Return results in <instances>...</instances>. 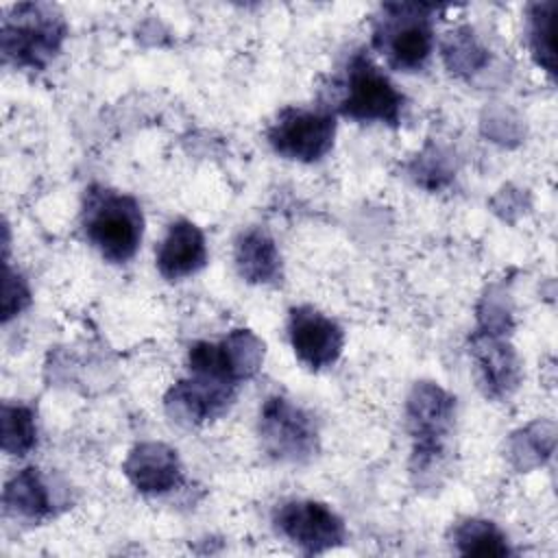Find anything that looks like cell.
Masks as SVG:
<instances>
[{"label":"cell","mask_w":558,"mask_h":558,"mask_svg":"<svg viewBox=\"0 0 558 558\" xmlns=\"http://www.w3.org/2000/svg\"><path fill=\"white\" fill-rule=\"evenodd\" d=\"M68 35L61 11L46 2L13 4L2 17V57L15 68L44 70Z\"/></svg>","instance_id":"1"},{"label":"cell","mask_w":558,"mask_h":558,"mask_svg":"<svg viewBox=\"0 0 558 558\" xmlns=\"http://www.w3.org/2000/svg\"><path fill=\"white\" fill-rule=\"evenodd\" d=\"M83 229L92 246L107 262H129L144 235L142 207L129 194L94 185L85 196Z\"/></svg>","instance_id":"2"},{"label":"cell","mask_w":558,"mask_h":558,"mask_svg":"<svg viewBox=\"0 0 558 558\" xmlns=\"http://www.w3.org/2000/svg\"><path fill=\"white\" fill-rule=\"evenodd\" d=\"M442 7L425 2H386L373 26V46L388 65L403 72L421 70L434 46V13Z\"/></svg>","instance_id":"3"},{"label":"cell","mask_w":558,"mask_h":558,"mask_svg":"<svg viewBox=\"0 0 558 558\" xmlns=\"http://www.w3.org/2000/svg\"><path fill=\"white\" fill-rule=\"evenodd\" d=\"M403 94L395 83L366 57L355 52L347 65L344 96L340 98L338 111L344 118L357 122H381L399 126L403 116Z\"/></svg>","instance_id":"4"},{"label":"cell","mask_w":558,"mask_h":558,"mask_svg":"<svg viewBox=\"0 0 558 558\" xmlns=\"http://www.w3.org/2000/svg\"><path fill=\"white\" fill-rule=\"evenodd\" d=\"M259 438L266 453L279 462H305L318 449L314 418L281 395L264 401L259 410Z\"/></svg>","instance_id":"5"},{"label":"cell","mask_w":558,"mask_h":558,"mask_svg":"<svg viewBox=\"0 0 558 558\" xmlns=\"http://www.w3.org/2000/svg\"><path fill=\"white\" fill-rule=\"evenodd\" d=\"M456 414V399L432 381L414 386L408 399V427L414 440L416 471L429 469L445 449Z\"/></svg>","instance_id":"6"},{"label":"cell","mask_w":558,"mask_h":558,"mask_svg":"<svg viewBox=\"0 0 558 558\" xmlns=\"http://www.w3.org/2000/svg\"><path fill=\"white\" fill-rule=\"evenodd\" d=\"M264 362V342L248 329H233L220 342H194L187 351V368L240 386L251 379Z\"/></svg>","instance_id":"7"},{"label":"cell","mask_w":558,"mask_h":558,"mask_svg":"<svg viewBox=\"0 0 558 558\" xmlns=\"http://www.w3.org/2000/svg\"><path fill=\"white\" fill-rule=\"evenodd\" d=\"M266 137L277 155L314 163L333 146L336 118L327 111L286 107L270 124Z\"/></svg>","instance_id":"8"},{"label":"cell","mask_w":558,"mask_h":558,"mask_svg":"<svg viewBox=\"0 0 558 558\" xmlns=\"http://www.w3.org/2000/svg\"><path fill=\"white\" fill-rule=\"evenodd\" d=\"M272 523L279 534L310 556L333 549L347 538L342 519L327 504L314 499L283 501L275 510Z\"/></svg>","instance_id":"9"},{"label":"cell","mask_w":558,"mask_h":558,"mask_svg":"<svg viewBox=\"0 0 558 558\" xmlns=\"http://www.w3.org/2000/svg\"><path fill=\"white\" fill-rule=\"evenodd\" d=\"M235 390V384L190 373L166 392L163 405L168 416L181 425H205L229 410Z\"/></svg>","instance_id":"10"},{"label":"cell","mask_w":558,"mask_h":558,"mask_svg":"<svg viewBox=\"0 0 558 558\" xmlns=\"http://www.w3.org/2000/svg\"><path fill=\"white\" fill-rule=\"evenodd\" d=\"M288 336L296 357L312 371L331 366L344 347L342 327L310 305L290 310Z\"/></svg>","instance_id":"11"},{"label":"cell","mask_w":558,"mask_h":558,"mask_svg":"<svg viewBox=\"0 0 558 558\" xmlns=\"http://www.w3.org/2000/svg\"><path fill=\"white\" fill-rule=\"evenodd\" d=\"M124 475L144 495H163L183 484L177 451L163 442H140L124 460Z\"/></svg>","instance_id":"12"},{"label":"cell","mask_w":558,"mask_h":558,"mask_svg":"<svg viewBox=\"0 0 558 558\" xmlns=\"http://www.w3.org/2000/svg\"><path fill=\"white\" fill-rule=\"evenodd\" d=\"M207 264V244L203 231L190 220L170 225L157 248V270L168 281L185 279Z\"/></svg>","instance_id":"13"},{"label":"cell","mask_w":558,"mask_h":558,"mask_svg":"<svg viewBox=\"0 0 558 558\" xmlns=\"http://www.w3.org/2000/svg\"><path fill=\"white\" fill-rule=\"evenodd\" d=\"M473 360L477 364L480 381L493 399L508 397L521 379L519 360L510 344L497 338V333L482 331L471 340Z\"/></svg>","instance_id":"14"},{"label":"cell","mask_w":558,"mask_h":558,"mask_svg":"<svg viewBox=\"0 0 558 558\" xmlns=\"http://www.w3.org/2000/svg\"><path fill=\"white\" fill-rule=\"evenodd\" d=\"M235 268L240 277L257 286L281 281V255L275 240L262 229H248L235 240Z\"/></svg>","instance_id":"15"},{"label":"cell","mask_w":558,"mask_h":558,"mask_svg":"<svg viewBox=\"0 0 558 558\" xmlns=\"http://www.w3.org/2000/svg\"><path fill=\"white\" fill-rule=\"evenodd\" d=\"M4 510L13 517H22L28 521H44L54 514V495H50V486L44 475L35 466H26L17 471L4 486Z\"/></svg>","instance_id":"16"},{"label":"cell","mask_w":558,"mask_h":558,"mask_svg":"<svg viewBox=\"0 0 558 558\" xmlns=\"http://www.w3.org/2000/svg\"><path fill=\"white\" fill-rule=\"evenodd\" d=\"M453 545L464 556H510L512 549L504 532L486 519H466L453 530Z\"/></svg>","instance_id":"17"},{"label":"cell","mask_w":558,"mask_h":558,"mask_svg":"<svg viewBox=\"0 0 558 558\" xmlns=\"http://www.w3.org/2000/svg\"><path fill=\"white\" fill-rule=\"evenodd\" d=\"M0 432H2V449L9 456L22 458L37 445L35 414L28 405L2 403Z\"/></svg>","instance_id":"18"},{"label":"cell","mask_w":558,"mask_h":558,"mask_svg":"<svg viewBox=\"0 0 558 558\" xmlns=\"http://www.w3.org/2000/svg\"><path fill=\"white\" fill-rule=\"evenodd\" d=\"M554 11L556 2H536L527 11V41L534 61L554 76Z\"/></svg>","instance_id":"19"},{"label":"cell","mask_w":558,"mask_h":558,"mask_svg":"<svg viewBox=\"0 0 558 558\" xmlns=\"http://www.w3.org/2000/svg\"><path fill=\"white\" fill-rule=\"evenodd\" d=\"M442 54L451 72H471L486 63V50L475 41L469 28H458L456 33H449L442 46Z\"/></svg>","instance_id":"20"},{"label":"cell","mask_w":558,"mask_h":558,"mask_svg":"<svg viewBox=\"0 0 558 558\" xmlns=\"http://www.w3.org/2000/svg\"><path fill=\"white\" fill-rule=\"evenodd\" d=\"M31 303V292L26 281L11 270L9 262H4V281H2V320L7 323L11 316L20 314Z\"/></svg>","instance_id":"21"}]
</instances>
